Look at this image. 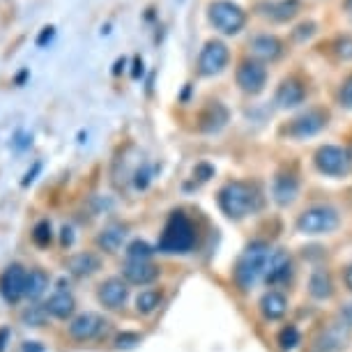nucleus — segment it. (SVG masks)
Masks as SVG:
<instances>
[{
	"label": "nucleus",
	"instance_id": "1",
	"mask_svg": "<svg viewBox=\"0 0 352 352\" xmlns=\"http://www.w3.org/2000/svg\"><path fill=\"white\" fill-rule=\"evenodd\" d=\"M217 203H219V210H221L230 221H242V219H247L249 214H254V212L261 208L263 198H261V191H258L254 184L242 182V180H230L219 189Z\"/></svg>",
	"mask_w": 352,
	"mask_h": 352
},
{
	"label": "nucleus",
	"instance_id": "2",
	"mask_svg": "<svg viewBox=\"0 0 352 352\" xmlns=\"http://www.w3.org/2000/svg\"><path fill=\"white\" fill-rule=\"evenodd\" d=\"M272 247L263 240H254L244 247V251L237 258L235 267H232V281L244 292H249L258 281H263L265 267H267Z\"/></svg>",
	"mask_w": 352,
	"mask_h": 352
},
{
	"label": "nucleus",
	"instance_id": "3",
	"mask_svg": "<svg viewBox=\"0 0 352 352\" xmlns=\"http://www.w3.org/2000/svg\"><path fill=\"white\" fill-rule=\"evenodd\" d=\"M196 226L184 212H173L166 221L157 249L162 254H189L196 247Z\"/></svg>",
	"mask_w": 352,
	"mask_h": 352
},
{
	"label": "nucleus",
	"instance_id": "4",
	"mask_svg": "<svg viewBox=\"0 0 352 352\" xmlns=\"http://www.w3.org/2000/svg\"><path fill=\"white\" fill-rule=\"evenodd\" d=\"M338 226H341V214L336 208L324 203L311 205L297 217L295 230L304 237H320V235H331Z\"/></svg>",
	"mask_w": 352,
	"mask_h": 352
},
{
	"label": "nucleus",
	"instance_id": "5",
	"mask_svg": "<svg viewBox=\"0 0 352 352\" xmlns=\"http://www.w3.org/2000/svg\"><path fill=\"white\" fill-rule=\"evenodd\" d=\"M210 23L223 35H237L247 23V12L232 0H214L208 8Z\"/></svg>",
	"mask_w": 352,
	"mask_h": 352
},
{
	"label": "nucleus",
	"instance_id": "6",
	"mask_svg": "<svg viewBox=\"0 0 352 352\" xmlns=\"http://www.w3.org/2000/svg\"><path fill=\"white\" fill-rule=\"evenodd\" d=\"M314 162L316 168L329 177H343L352 168V155L341 145H322V148H318Z\"/></svg>",
	"mask_w": 352,
	"mask_h": 352
},
{
	"label": "nucleus",
	"instance_id": "7",
	"mask_svg": "<svg viewBox=\"0 0 352 352\" xmlns=\"http://www.w3.org/2000/svg\"><path fill=\"white\" fill-rule=\"evenodd\" d=\"M292 274H295V263H292V256L285 249H272L267 267H265L263 281L270 285V288H283L292 281Z\"/></svg>",
	"mask_w": 352,
	"mask_h": 352
},
{
	"label": "nucleus",
	"instance_id": "8",
	"mask_svg": "<svg viewBox=\"0 0 352 352\" xmlns=\"http://www.w3.org/2000/svg\"><path fill=\"white\" fill-rule=\"evenodd\" d=\"M228 60H230L228 46L219 42V39H210L203 46L201 56H198V72H201V76H217L226 69Z\"/></svg>",
	"mask_w": 352,
	"mask_h": 352
},
{
	"label": "nucleus",
	"instance_id": "9",
	"mask_svg": "<svg viewBox=\"0 0 352 352\" xmlns=\"http://www.w3.org/2000/svg\"><path fill=\"white\" fill-rule=\"evenodd\" d=\"M327 120H329L327 111L309 109V111H304L302 116H297L295 120H290L285 134L290 138H311V136L320 134V131L327 127Z\"/></svg>",
	"mask_w": 352,
	"mask_h": 352
},
{
	"label": "nucleus",
	"instance_id": "10",
	"mask_svg": "<svg viewBox=\"0 0 352 352\" xmlns=\"http://www.w3.org/2000/svg\"><path fill=\"white\" fill-rule=\"evenodd\" d=\"M235 78H237V85H240L242 92H247V95H258V92H263L265 85H267V69H265L263 63L249 58V60L240 63Z\"/></svg>",
	"mask_w": 352,
	"mask_h": 352
},
{
	"label": "nucleus",
	"instance_id": "11",
	"mask_svg": "<svg viewBox=\"0 0 352 352\" xmlns=\"http://www.w3.org/2000/svg\"><path fill=\"white\" fill-rule=\"evenodd\" d=\"M300 196V177L292 170H278L272 180V198L276 205L288 208L290 203H295V198Z\"/></svg>",
	"mask_w": 352,
	"mask_h": 352
},
{
	"label": "nucleus",
	"instance_id": "12",
	"mask_svg": "<svg viewBox=\"0 0 352 352\" xmlns=\"http://www.w3.org/2000/svg\"><path fill=\"white\" fill-rule=\"evenodd\" d=\"M25 281H28V272L21 265H10L8 270L0 276V292L10 304L19 302L21 297H25Z\"/></svg>",
	"mask_w": 352,
	"mask_h": 352
},
{
	"label": "nucleus",
	"instance_id": "13",
	"mask_svg": "<svg viewBox=\"0 0 352 352\" xmlns=\"http://www.w3.org/2000/svg\"><path fill=\"white\" fill-rule=\"evenodd\" d=\"M127 297H129L127 283H124L122 278H118V276L106 278V281L99 285V290H97V300L102 302V307L109 309V311L122 309L124 302H127Z\"/></svg>",
	"mask_w": 352,
	"mask_h": 352
},
{
	"label": "nucleus",
	"instance_id": "14",
	"mask_svg": "<svg viewBox=\"0 0 352 352\" xmlns=\"http://www.w3.org/2000/svg\"><path fill=\"white\" fill-rule=\"evenodd\" d=\"M106 329V320L99 314H81L69 322V334L76 341H92Z\"/></svg>",
	"mask_w": 352,
	"mask_h": 352
},
{
	"label": "nucleus",
	"instance_id": "15",
	"mask_svg": "<svg viewBox=\"0 0 352 352\" xmlns=\"http://www.w3.org/2000/svg\"><path fill=\"white\" fill-rule=\"evenodd\" d=\"M288 297H285V292L276 290V288H270L263 292L261 302H258V309H261V316L265 318L267 322H276L281 320V318L288 314Z\"/></svg>",
	"mask_w": 352,
	"mask_h": 352
},
{
	"label": "nucleus",
	"instance_id": "16",
	"mask_svg": "<svg viewBox=\"0 0 352 352\" xmlns=\"http://www.w3.org/2000/svg\"><path fill=\"white\" fill-rule=\"evenodd\" d=\"M304 99H307V88H304V83L295 76L283 78L274 95V102L278 109H297L300 104H304Z\"/></svg>",
	"mask_w": 352,
	"mask_h": 352
},
{
	"label": "nucleus",
	"instance_id": "17",
	"mask_svg": "<svg viewBox=\"0 0 352 352\" xmlns=\"http://www.w3.org/2000/svg\"><path fill=\"white\" fill-rule=\"evenodd\" d=\"M307 290L316 302L331 300V297H334L336 285H334V278H331V274H329V270L327 267H316L314 272H311Z\"/></svg>",
	"mask_w": 352,
	"mask_h": 352
},
{
	"label": "nucleus",
	"instance_id": "18",
	"mask_svg": "<svg viewBox=\"0 0 352 352\" xmlns=\"http://www.w3.org/2000/svg\"><path fill=\"white\" fill-rule=\"evenodd\" d=\"M122 274L129 283L134 285H148L159 278V267L150 261H127L122 267Z\"/></svg>",
	"mask_w": 352,
	"mask_h": 352
},
{
	"label": "nucleus",
	"instance_id": "19",
	"mask_svg": "<svg viewBox=\"0 0 352 352\" xmlns=\"http://www.w3.org/2000/svg\"><path fill=\"white\" fill-rule=\"evenodd\" d=\"M283 53L281 39L274 35H258L251 39V56L258 63H272Z\"/></svg>",
	"mask_w": 352,
	"mask_h": 352
},
{
	"label": "nucleus",
	"instance_id": "20",
	"mask_svg": "<svg viewBox=\"0 0 352 352\" xmlns=\"http://www.w3.org/2000/svg\"><path fill=\"white\" fill-rule=\"evenodd\" d=\"M74 309H76L74 295H72L69 290H65L63 283H60V288L49 297V302H46V311H49V316L60 318V320H67V318L74 314Z\"/></svg>",
	"mask_w": 352,
	"mask_h": 352
},
{
	"label": "nucleus",
	"instance_id": "21",
	"mask_svg": "<svg viewBox=\"0 0 352 352\" xmlns=\"http://www.w3.org/2000/svg\"><path fill=\"white\" fill-rule=\"evenodd\" d=\"M300 8H302L300 0H272V3H263L261 5L263 14L267 19H272V21H278V23L295 19L297 12H300Z\"/></svg>",
	"mask_w": 352,
	"mask_h": 352
},
{
	"label": "nucleus",
	"instance_id": "22",
	"mask_svg": "<svg viewBox=\"0 0 352 352\" xmlns=\"http://www.w3.org/2000/svg\"><path fill=\"white\" fill-rule=\"evenodd\" d=\"M226 122H228V109L221 102H212L201 113V131H208V134L221 131L226 127Z\"/></svg>",
	"mask_w": 352,
	"mask_h": 352
},
{
	"label": "nucleus",
	"instance_id": "23",
	"mask_svg": "<svg viewBox=\"0 0 352 352\" xmlns=\"http://www.w3.org/2000/svg\"><path fill=\"white\" fill-rule=\"evenodd\" d=\"M124 237H127V226L111 223L97 235V244H99V249L109 251V254H116V251L122 247Z\"/></svg>",
	"mask_w": 352,
	"mask_h": 352
},
{
	"label": "nucleus",
	"instance_id": "24",
	"mask_svg": "<svg viewBox=\"0 0 352 352\" xmlns=\"http://www.w3.org/2000/svg\"><path fill=\"white\" fill-rule=\"evenodd\" d=\"M99 265H102L99 256L85 251V254H76V256L69 258L67 270H69V274H74V276H90L99 270Z\"/></svg>",
	"mask_w": 352,
	"mask_h": 352
},
{
	"label": "nucleus",
	"instance_id": "25",
	"mask_svg": "<svg viewBox=\"0 0 352 352\" xmlns=\"http://www.w3.org/2000/svg\"><path fill=\"white\" fill-rule=\"evenodd\" d=\"M164 300V295H162V290H157V288H145L141 290L136 295V311L141 316H150V314H155V311L159 309V304H162Z\"/></svg>",
	"mask_w": 352,
	"mask_h": 352
},
{
	"label": "nucleus",
	"instance_id": "26",
	"mask_svg": "<svg viewBox=\"0 0 352 352\" xmlns=\"http://www.w3.org/2000/svg\"><path fill=\"white\" fill-rule=\"evenodd\" d=\"M49 288V274L44 270H30L28 272V281H25V297L30 300H39Z\"/></svg>",
	"mask_w": 352,
	"mask_h": 352
},
{
	"label": "nucleus",
	"instance_id": "27",
	"mask_svg": "<svg viewBox=\"0 0 352 352\" xmlns=\"http://www.w3.org/2000/svg\"><path fill=\"white\" fill-rule=\"evenodd\" d=\"M276 343H278V348H281L283 352H292L297 348V345L302 343V334H300V329L295 327V324H285V327L278 329V334H276Z\"/></svg>",
	"mask_w": 352,
	"mask_h": 352
},
{
	"label": "nucleus",
	"instance_id": "28",
	"mask_svg": "<svg viewBox=\"0 0 352 352\" xmlns=\"http://www.w3.org/2000/svg\"><path fill=\"white\" fill-rule=\"evenodd\" d=\"M152 254H155V249L150 247L148 242H143V240H134L127 247V256H129V261H150Z\"/></svg>",
	"mask_w": 352,
	"mask_h": 352
},
{
	"label": "nucleus",
	"instance_id": "29",
	"mask_svg": "<svg viewBox=\"0 0 352 352\" xmlns=\"http://www.w3.org/2000/svg\"><path fill=\"white\" fill-rule=\"evenodd\" d=\"M51 223L49 221H39L35 228H32V242L37 244V247H49L51 244Z\"/></svg>",
	"mask_w": 352,
	"mask_h": 352
},
{
	"label": "nucleus",
	"instance_id": "30",
	"mask_svg": "<svg viewBox=\"0 0 352 352\" xmlns=\"http://www.w3.org/2000/svg\"><path fill=\"white\" fill-rule=\"evenodd\" d=\"M46 316H49L46 307H30L23 314V322L28 324V327H39V324H44V318Z\"/></svg>",
	"mask_w": 352,
	"mask_h": 352
},
{
	"label": "nucleus",
	"instance_id": "31",
	"mask_svg": "<svg viewBox=\"0 0 352 352\" xmlns=\"http://www.w3.org/2000/svg\"><path fill=\"white\" fill-rule=\"evenodd\" d=\"M334 51L343 60H352V35H343L334 42Z\"/></svg>",
	"mask_w": 352,
	"mask_h": 352
},
{
	"label": "nucleus",
	"instance_id": "32",
	"mask_svg": "<svg viewBox=\"0 0 352 352\" xmlns=\"http://www.w3.org/2000/svg\"><path fill=\"white\" fill-rule=\"evenodd\" d=\"M141 343V334H136V331H124L116 338V348L118 350H129V348H136V345Z\"/></svg>",
	"mask_w": 352,
	"mask_h": 352
},
{
	"label": "nucleus",
	"instance_id": "33",
	"mask_svg": "<svg viewBox=\"0 0 352 352\" xmlns=\"http://www.w3.org/2000/svg\"><path fill=\"white\" fill-rule=\"evenodd\" d=\"M210 177H214V166L208 164V162L196 164V168H194V180H198V182H208Z\"/></svg>",
	"mask_w": 352,
	"mask_h": 352
},
{
	"label": "nucleus",
	"instance_id": "34",
	"mask_svg": "<svg viewBox=\"0 0 352 352\" xmlns=\"http://www.w3.org/2000/svg\"><path fill=\"white\" fill-rule=\"evenodd\" d=\"M53 39H56V25H44V28L39 30L35 44L39 46V49H46V46H49Z\"/></svg>",
	"mask_w": 352,
	"mask_h": 352
},
{
	"label": "nucleus",
	"instance_id": "35",
	"mask_svg": "<svg viewBox=\"0 0 352 352\" xmlns=\"http://www.w3.org/2000/svg\"><path fill=\"white\" fill-rule=\"evenodd\" d=\"M341 104L345 109H352V74L345 78V83L341 88Z\"/></svg>",
	"mask_w": 352,
	"mask_h": 352
},
{
	"label": "nucleus",
	"instance_id": "36",
	"mask_svg": "<svg viewBox=\"0 0 352 352\" xmlns=\"http://www.w3.org/2000/svg\"><path fill=\"white\" fill-rule=\"evenodd\" d=\"M150 177H152V170L148 168V166H143V168L136 173V189H145V187H148Z\"/></svg>",
	"mask_w": 352,
	"mask_h": 352
},
{
	"label": "nucleus",
	"instance_id": "37",
	"mask_svg": "<svg viewBox=\"0 0 352 352\" xmlns=\"http://www.w3.org/2000/svg\"><path fill=\"white\" fill-rule=\"evenodd\" d=\"M316 32V23L314 21H307V23H302V25H297V30H295V37L297 39H304V37H311Z\"/></svg>",
	"mask_w": 352,
	"mask_h": 352
},
{
	"label": "nucleus",
	"instance_id": "38",
	"mask_svg": "<svg viewBox=\"0 0 352 352\" xmlns=\"http://www.w3.org/2000/svg\"><path fill=\"white\" fill-rule=\"evenodd\" d=\"M338 318H341V324L348 331H352V302L345 304V307L341 309V314H338Z\"/></svg>",
	"mask_w": 352,
	"mask_h": 352
},
{
	"label": "nucleus",
	"instance_id": "39",
	"mask_svg": "<svg viewBox=\"0 0 352 352\" xmlns=\"http://www.w3.org/2000/svg\"><path fill=\"white\" fill-rule=\"evenodd\" d=\"M39 170H42V162H35V164H32V168L23 175V182H21L23 187H30V184L35 182V177L39 175Z\"/></svg>",
	"mask_w": 352,
	"mask_h": 352
},
{
	"label": "nucleus",
	"instance_id": "40",
	"mask_svg": "<svg viewBox=\"0 0 352 352\" xmlns=\"http://www.w3.org/2000/svg\"><path fill=\"white\" fill-rule=\"evenodd\" d=\"M32 145V134H23V131H19V134L14 136V148L16 150H25Z\"/></svg>",
	"mask_w": 352,
	"mask_h": 352
},
{
	"label": "nucleus",
	"instance_id": "41",
	"mask_svg": "<svg viewBox=\"0 0 352 352\" xmlns=\"http://www.w3.org/2000/svg\"><path fill=\"white\" fill-rule=\"evenodd\" d=\"M143 76V58L141 56H136L134 58V67H131V78H141Z\"/></svg>",
	"mask_w": 352,
	"mask_h": 352
},
{
	"label": "nucleus",
	"instance_id": "42",
	"mask_svg": "<svg viewBox=\"0 0 352 352\" xmlns=\"http://www.w3.org/2000/svg\"><path fill=\"white\" fill-rule=\"evenodd\" d=\"M341 274H343V283H345V288H348V290L352 292V263L345 265Z\"/></svg>",
	"mask_w": 352,
	"mask_h": 352
},
{
	"label": "nucleus",
	"instance_id": "43",
	"mask_svg": "<svg viewBox=\"0 0 352 352\" xmlns=\"http://www.w3.org/2000/svg\"><path fill=\"white\" fill-rule=\"evenodd\" d=\"M8 341H10V329L0 327V352H5V348H8Z\"/></svg>",
	"mask_w": 352,
	"mask_h": 352
},
{
	"label": "nucleus",
	"instance_id": "44",
	"mask_svg": "<svg viewBox=\"0 0 352 352\" xmlns=\"http://www.w3.org/2000/svg\"><path fill=\"white\" fill-rule=\"evenodd\" d=\"M28 78H30V69H25V67H23V69L14 76V85H23L25 81H28Z\"/></svg>",
	"mask_w": 352,
	"mask_h": 352
},
{
	"label": "nucleus",
	"instance_id": "45",
	"mask_svg": "<svg viewBox=\"0 0 352 352\" xmlns=\"http://www.w3.org/2000/svg\"><path fill=\"white\" fill-rule=\"evenodd\" d=\"M124 67H127V58H118L116 60V65H113V74H122L124 72Z\"/></svg>",
	"mask_w": 352,
	"mask_h": 352
},
{
	"label": "nucleus",
	"instance_id": "46",
	"mask_svg": "<svg viewBox=\"0 0 352 352\" xmlns=\"http://www.w3.org/2000/svg\"><path fill=\"white\" fill-rule=\"evenodd\" d=\"M44 350V345H39L37 341H28V343H23V352H42Z\"/></svg>",
	"mask_w": 352,
	"mask_h": 352
},
{
	"label": "nucleus",
	"instance_id": "47",
	"mask_svg": "<svg viewBox=\"0 0 352 352\" xmlns=\"http://www.w3.org/2000/svg\"><path fill=\"white\" fill-rule=\"evenodd\" d=\"M72 242H74V235H72V228H67V226H65V228H63V244H65V247H69Z\"/></svg>",
	"mask_w": 352,
	"mask_h": 352
},
{
	"label": "nucleus",
	"instance_id": "48",
	"mask_svg": "<svg viewBox=\"0 0 352 352\" xmlns=\"http://www.w3.org/2000/svg\"><path fill=\"white\" fill-rule=\"evenodd\" d=\"M109 32H111V23L102 25V35H109Z\"/></svg>",
	"mask_w": 352,
	"mask_h": 352
},
{
	"label": "nucleus",
	"instance_id": "49",
	"mask_svg": "<svg viewBox=\"0 0 352 352\" xmlns=\"http://www.w3.org/2000/svg\"><path fill=\"white\" fill-rule=\"evenodd\" d=\"M345 10H348L350 14H352V0H345Z\"/></svg>",
	"mask_w": 352,
	"mask_h": 352
}]
</instances>
